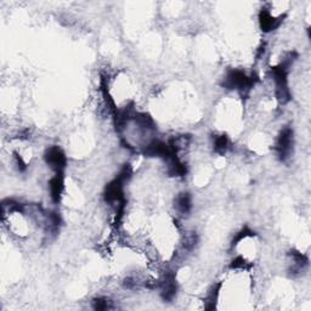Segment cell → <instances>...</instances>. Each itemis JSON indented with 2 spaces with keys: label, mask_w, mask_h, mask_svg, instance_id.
Segmentation results:
<instances>
[{
  "label": "cell",
  "mask_w": 311,
  "mask_h": 311,
  "mask_svg": "<svg viewBox=\"0 0 311 311\" xmlns=\"http://www.w3.org/2000/svg\"><path fill=\"white\" fill-rule=\"evenodd\" d=\"M223 287V283L219 282L217 285H214L213 287L209 289L207 297H205L204 300V309L211 311L214 310L217 307L218 299H219V294H220V289Z\"/></svg>",
  "instance_id": "obj_14"
},
{
  "label": "cell",
  "mask_w": 311,
  "mask_h": 311,
  "mask_svg": "<svg viewBox=\"0 0 311 311\" xmlns=\"http://www.w3.org/2000/svg\"><path fill=\"white\" fill-rule=\"evenodd\" d=\"M214 151L218 155L224 156L229 150V139L225 134L214 137Z\"/></svg>",
  "instance_id": "obj_16"
},
{
  "label": "cell",
  "mask_w": 311,
  "mask_h": 311,
  "mask_svg": "<svg viewBox=\"0 0 311 311\" xmlns=\"http://www.w3.org/2000/svg\"><path fill=\"white\" fill-rule=\"evenodd\" d=\"M14 156H15V161H16V165H17L18 170H20V171H26L27 164H26V163H24V161L22 159V157H20V155H17L16 152L14 153Z\"/></svg>",
  "instance_id": "obj_21"
},
{
  "label": "cell",
  "mask_w": 311,
  "mask_h": 311,
  "mask_svg": "<svg viewBox=\"0 0 311 311\" xmlns=\"http://www.w3.org/2000/svg\"><path fill=\"white\" fill-rule=\"evenodd\" d=\"M144 155L146 157H157V158H163L168 161L170 157L178 156L171 152L170 147L168 144L163 143L161 140H152L144 149Z\"/></svg>",
  "instance_id": "obj_7"
},
{
  "label": "cell",
  "mask_w": 311,
  "mask_h": 311,
  "mask_svg": "<svg viewBox=\"0 0 311 311\" xmlns=\"http://www.w3.org/2000/svg\"><path fill=\"white\" fill-rule=\"evenodd\" d=\"M124 181L122 179L117 177L115 180L111 181L110 184H107L106 189L103 192V198L105 201L109 203H121L124 202V192H123V187H124Z\"/></svg>",
  "instance_id": "obj_6"
},
{
  "label": "cell",
  "mask_w": 311,
  "mask_h": 311,
  "mask_svg": "<svg viewBox=\"0 0 311 311\" xmlns=\"http://www.w3.org/2000/svg\"><path fill=\"white\" fill-rule=\"evenodd\" d=\"M92 307H94V310L97 311H105V310H111L113 309V304L112 301L110 299H107V298L100 297V298H95L94 300H92Z\"/></svg>",
  "instance_id": "obj_17"
},
{
  "label": "cell",
  "mask_w": 311,
  "mask_h": 311,
  "mask_svg": "<svg viewBox=\"0 0 311 311\" xmlns=\"http://www.w3.org/2000/svg\"><path fill=\"white\" fill-rule=\"evenodd\" d=\"M44 159L46 164L54 169L56 173H58V171H63L67 165L66 155H64L63 151L58 146L49 147L44 153Z\"/></svg>",
  "instance_id": "obj_5"
},
{
  "label": "cell",
  "mask_w": 311,
  "mask_h": 311,
  "mask_svg": "<svg viewBox=\"0 0 311 311\" xmlns=\"http://www.w3.org/2000/svg\"><path fill=\"white\" fill-rule=\"evenodd\" d=\"M197 242H198V236L196 235V233H190V235L186 236V238H185L184 242V247L187 249V251H192L193 248L196 247Z\"/></svg>",
  "instance_id": "obj_20"
},
{
  "label": "cell",
  "mask_w": 311,
  "mask_h": 311,
  "mask_svg": "<svg viewBox=\"0 0 311 311\" xmlns=\"http://www.w3.org/2000/svg\"><path fill=\"white\" fill-rule=\"evenodd\" d=\"M168 174L170 177L179 178H183L187 174V167L178 158V156H173L168 159Z\"/></svg>",
  "instance_id": "obj_12"
},
{
  "label": "cell",
  "mask_w": 311,
  "mask_h": 311,
  "mask_svg": "<svg viewBox=\"0 0 311 311\" xmlns=\"http://www.w3.org/2000/svg\"><path fill=\"white\" fill-rule=\"evenodd\" d=\"M288 255L292 258V260H293V265L289 269V272L293 276L300 275V272H303L304 269L307 266V264H309L307 257L303 253H300V252L295 251V249L289 251Z\"/></svg>",
  "instance_id": "obj_10"
},
{
  "label": "cell",
  "mask_w": 311,
  "mask_h": 311,
  "mask_svg": "<svg viewBox=\"0 0 311 311\" xmlns=\"http://www.w3.org/2000/svg\"><path fill=\"white\" fill-rule=\"evenodd\" d=\"M258 81H259V77L255 73H252V76L248 77L241 70H229L224 81L221 82V87L227 90H238L242 97H247L249 91Z\"/></svg>",
  "instance_id": "obj_1"
},
{
  "label": "cell",
  "mask_w": 311,
  "mask_h": 311,
  "mask_svg": "<svg viewBox=\"0 0 311 311\" xmlns=\"http://www.w3.org/2000/svg\"><path fill=\"white\" fill-rule=\"evenodd\" d=\"M158 288L161 291V298L167 303H170L174 299L178 292L177 276L173 271H168L164 273L163 279L158 282Z\"/></svg>",
  "instance_id": "obj_4"
},
{
  "label": "cell",
  "mask_w": 311,
  "mask_h": 311,
  "mask_svg": "<svg viewBox=\"0 0 311 311\" xmlns=\"http://www.w3.org/2000/svg\"><path fill=\"white\" fill-rule=\"evenodd\" d=\"M286 15L280 17H273L269 10H261L259 12V24L264 33H270L281 26Z\"/></svg>",
  "instance_id": "obj_8"
},
{
  "label": "cell",
  "mask_w": 311,
  "mask_h": 311,
  "mask_svg": "<svg viewBox=\"0 0 311 311\" xmlns=\"http://www.w3.org/2000/svg\"><path fill=\"white\" fill-rule=\"evenodd\" d=\"M270 75L275 82L276 98L280 105H286L292 100L291 90L288 88V70L281 63L270 68Z\"/></svg>",
  "instance_id": "obj_2"
},
{
  "label": "cell",
  "mask_w": 311,
  "mask_h": 311,
  "mask_svg": "<svg viewBox=\"0 0 311 311\" xmlns=\"http://www.w3.org/2000/svg\"><path fill=\"white\" fill-rule=\"evenodd\" d=\"M252 236H255L254 231L249 229L248 226H245L242 230H239L238 232L236 233L235 237H233L232 242H231V247H236V246L238 245L242 239H245L246 237H252Z\"/></svg>",
  "instance_id": "obj_18"
},
{
  "label": "cell",
  "mask_w": 311,
  "mask_h": 311,
  "mask_svg": "<svg viewBox=\"0 0 311 311\" xmlns=\"http://www.w3.org/2000/svg\"><path fill=\"white\" fill-rule=\"evenodd\" d=\"M64 189V177L63 171H58L54 178L49 181V190H50V197L54 203H58L61 201Z\"/></svg>",
  "instance_id": "obj_9"
},
{
  "label": "cell",
  "mask_w": 311,
  "mask_h": 311,
  "mask_svg": "<svg viewBox=\"0 0 311 311\" xmlns=\"http://www.w3.org/2000/svg\"><path fill=\"white\" fill-rule=\"evenodd\" d=\"M133 121L143 130H156V123L149 113L135 112L133 116Z\"/></svg>",
  "instance_id": "obj_13"
},
{
  "label": "cell",
  "mask_w": 311,
  "mask_h": 311,
  "mask_svg": "<svg viewBox=\"0 0 311 311\" xmlns=\"http://www.w3.org/2000/svg\"><path fill=\"white\" fill-rule=\"evenodd\" d=\"M264 52H265V44L261 45L259 48V50H258V54H257V60H259V58L261 57V55H264Z\"/></svg>",
  "instance_id": "obj_22"
},
{
  "label": "cell",
  "mask_w": 311,
  "mask_h": 311,
  "mask_svg": "<svg viewBox=\"0 0 311 311\" xmlns=\"http://www.w3.org/2000/svg\"><path fill=\"white\" fill-rule=\"evenodd\" d=\"M293 145H294V133L293 129L286 127L280 131L277 136L275 151L277 158L281 162H286L293 153Z\"/></svg>",
  "instance_id": "obj_3"
},
{
  "label": "cell",
  "mask_w": 311,
  "mask_h": 311,
  "mask_svg": "<svg viewBox=\"0 0 311 311\" xmlns=\"http://www.w3.org/2000/svg\"><path fill=\"white\" fill-rule=\"evenodd\" d=\"M251 266V264L247 263V260L245 259L243 257H237L231 261L230 264V269L232 270H238V269H248Z\"/></svg>",
  "instance_id": "obj_19"
},
{
  "label": "cell",
  "mask_w": 311,
  "mask_h": 311,
  "mask_svg": "<svg viewBox=\"0 0 311 311\" xmlns=\"http://www.w3.org/2000/svg\"><path fill=\"white\" fill-rule=\"evenodd\" d=\"M175 208L181 215H187L192 209V198L189 192L179 193L175 198Z\"/></svg>",
  "instance_id": "obj_11"
},
{
  "label": "cell",
  "mask_w": 311,
  "mask_h": 311,
  "mask_svg": "<svg viewBox=\"0 0 311 311\" xmlns=\"http://www.w3.org/2000/svg\"><path fill=\"white\" fill-rule=\"evenodd\" d=\"M61 225V217L56 212H50L46 217V232L51 235H56Z\"/></svg>",
  "instance_id": "obj_15"
}]
</instances>
